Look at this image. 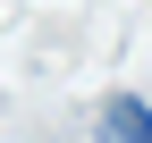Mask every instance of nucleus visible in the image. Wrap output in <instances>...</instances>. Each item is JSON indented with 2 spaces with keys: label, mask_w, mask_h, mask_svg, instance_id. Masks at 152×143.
I'll return each instance as SVG.
<instances>
[{
  "label": "nucleus",
  "mask_w": 152,
  "mask_h": 143,
  "mask_svg": "<svg viewBox=\"0 0 152 143\" xmlns=\"http://www.w3.org/2000/svg\"><path fill=\"white\" fill-rule=\"evenodd\" d=\"M102 135H118V143H152V101L110 93V101H102Z\"/></svg>",
  "instance_id": "1"
}]
</instances>
